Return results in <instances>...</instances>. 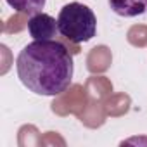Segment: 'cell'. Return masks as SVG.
<instances>
[{"label": "cell", "instance_id": "4", "mask_svg": "<svg viewBox=\"0 0 147 147\" xmlns=\"http://www.w3.org/2000/svg\"><path fill=\"white\" fill-rule=\"evenodd\" d=\"M109 5L123 18H135L147 12V0H109Z\"/></svg>", "mask_w": 147, "mask_h": 147}, {"label": "cell", "instance_id": "3", "mask_svg": "<svg viewBox=\"0 0 147 147\" xmlns=\"http://www.w3.org/2000/svg\"><path fill=\"white\" fill-rule=\"evenodd\" d=\"M28 31L35 40H54V36L59 31L57 21L43 12L33 14L28 21Z\"/></svg>", "mask_w": 147, "mask_h": 147}, {"label": "cell", "instance_id": "5", "mask_svg": "<svg viewBox=\"0 0 147 147\" xmlns=\"http://www.w3.org/2000/svg\"><path fill=\"white\" fill-rule=\"evenodd\" d=\"M87 64H88V69L92 73H102L109 67L111 64V52L107 47L100 45V47H95L92 49L88 59H87Z\"/></svg>", "mask_w": 147, "mask_h": 147}, {"label": "cell", "instance_id": "6", "mask_svg": "<svg viewBox=\"0 0 147 147\" xmlns=\"http://www.w3.org/2000/svg\"><path fill=\"white\" fill-rule=\"evenodd\" d=\"M5 2H7L14 11H18L19 14L33 16V14L42 12V9L45 7V2H47V0H5Z\"/></svg>", "mask_w": 147, "mask_h": 147}, {"label": "cell", "instance_id": "2", "mask_svg": "<svg viewBox=\"0 0 147 147\" xmlns=\"http://www.w3.org/2000/svg\"><path fill=\"white\" fill-rule=\"evenodd\" d=\"M59 33L71 43H85L97 33V18L90 7L80 2L66 4L57 18Z\"/></svg>", "mask_w": 147, "mask_h": 147}, {"label": "cell", "instance_id": "1", "mask_svg": "<svg viewBox=\"0 0 147 147\" xmlns=\"http://www.w3.org/2000/svg\"><path fill=\"white\" fill-rule=\"evenodd\" d=\"M16 69L21 83L36 95L55 97L67 90L73 80L69 49L55 40H35L23 47Z\"/></svg>", "mask_w": 147, "mask_h": 147}, {"label": "cell", "instance_id": "7", "mask_svg": "<svg viewBox=\"0 0 147 147\" xmlns=\"http://www.w3.org/2000/svg\"><path fill=\"white\" fill-rule=\"evenodd\" d=\"M128 40L131 45H137V47L147 45V26H133L128 31Z\"/></svg>", "mask_w": 147, "mask_h": 147}]
</instances>
